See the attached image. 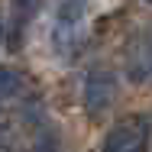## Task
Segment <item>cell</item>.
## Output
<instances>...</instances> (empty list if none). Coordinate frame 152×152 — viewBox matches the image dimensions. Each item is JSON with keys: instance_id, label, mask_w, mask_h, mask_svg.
<instances>
[{"instance_id": "5", "label": "cell", "mask_w": 152, "mask_h": 152, "mask_svg": "<svg viewBox=\"0 0 152 152\" xmlns=\"http://www.w3.org/2000/svg\"><path fill=\"white\" fill-rule=\"evenodd\" d=\"M0 42H3V20H0Z\"/></svg>"}, {"instance_id": "1", "label": "cell", "mask_w": 152, "mask_h": 152, "mask_svg": "<svg viewBox=\"0 0 152 152\" xmlns=\"http://www.w3.org/2000/svg\"><path fill=\"white\" fill-rule=\"evenodd\" d=\"M146 149H149V120L136 113L117 120L104 139V152H146Z\"/></svg>"}, {"instance_id": "2", "label": "cell", "mask_w": 152, "mask_h": 152, "mask_svg": "<svg viewBox=\"0 0 152 152\" xmlns=\"http://www.w3.org/2000/svg\"><path fill=\"white\" fill-rule=\"evenodd\" d=\"M117 91H120V81L110 68H94L84 81V107L91 117H100L113 107L117 100Z\"/></svg>"}, {"instance_id": "4", "label": "cell", "mask_w": 152, "mask_h": 152, "mask_svg": "<svg viewBox=\"0 0 152 152\" xmlns=\"http://www.w3.org/2000/svg\"><path fill=\"white\" fill-rule=\"evenodd\" d=\"M13 3V16H16V23H29L32 16L39 13V3L42 0H10Z\"/></svg>"}, {"instance_id": "3", "label": "cell", "mask_w": 152, "mask_h": 152, "mask_svg": "<svg viewBox=\"0 0 152 152\" xmlns=\"http://www.w3.org/2000/svg\"><path fill=\"white\" fill-rule=\"evenodd\" d=\"M133 75L136 78H152V32H146L139 42H136V52H133Z\"/></svg>"}]
</instances>
